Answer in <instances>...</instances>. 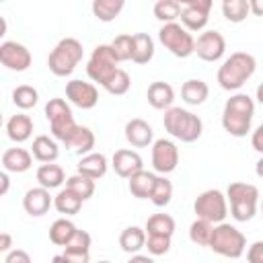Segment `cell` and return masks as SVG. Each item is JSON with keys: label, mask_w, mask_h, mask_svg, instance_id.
<instances>
[{"label": "cell", "mask_w": 263, "mask_h": 263, "mask_svg": "<svg viewBox=\"0 0 263 263\" xmlns=\"http://www.w3.org/2000/svg\"><path fill=\"white\" fill-rule=\"evenodd\" d=\"M226 199L230 201V214L236 222H249L257 214L259 205V189L251 183H230L226 189Z\"/></svg>", "instance_id": "277c9868"}, {"label": "cell", "mask_w": 263, "mask_h": 263, "mask_svg": "<svg viewBox=\"0 0 263 263\" xmlns=\"http://www.w3.org/2000/svg\"><path fill=\"white\" fill-rule=\"evenodd\" d=\"M257 101H259V103L263 105V82H261V84L257 86Z\"/></svg>", "instance_id": "f5cc1de1"}, {"label": "cell", "mask_w": 263, "mask_h": 263, "mask_svg": "<svg viewBox=\"0 0 263 263\" xmlns=\"http://www.w3.org/2000/svg\"><path fill=\"white\" fill-rule=\"evenodd\" d=\"M222 14L228 23H242L251 14L249 0H226V2H222Z\"/></svg>", "instance_id": "836d02e7"}, {"label": "cell", "mask_w": 263, "mask_h": 263, "mask_svg": "<svg viewBox=\"0 0 263 263\" xmlns=\"http://www.w3.org/2000/svg\"><path fill=\"white\" fill-rule=\"evenodd\" d=\"M125 6V0H92V14L101 23L115 21Z\"/></svg>", "instance_id": "83f0119b"}, {"label": "cell", "mask_w": 263, "mask_h": 263, "mask_svg": "<svg viewBox=\"0 0 263 263\" xmlns=\"http://www.w3.org/2000/svg\"><path fill=\"white\" fill-rule=\"evenodd\" d=\"M64 115H72L70 105L64 99H60V97L49 99L47 105H45V117H47V121H55V119H60Z\"/></svg>", "instance_id": "7bdbcfd3"}, {"label": "cell", "mask_w": 263, "mask_h": 263, "mask_svg": "<svg viewBox=\"0 0 263 263\" xmlns=\"http://www.w3.org/2000/svg\"><path fill=\"white\" fill-rule=\"evenodd\" d=\"M51 203H53V197L49 195V189L43 187V185L29 189V191L25 193V197H23V208H25V212H27L29 216H35V218L47 214L49 208H51Z\"/></svg>", "instance_id": "2e32d148"}, {"label": "cell", "mask_w": 263, "mask_h": 263, "mask_svg": "<svg viewBox=\"0 0 263 263\" xmlns=\"http://www.w3.org/2000/svg\"><path fill=\"white\" fill-rule=\"evenodd\" d=\"M162 123H164V129L173 138H177L185 144H191V142L199 140V136L203 132L201 119L195 113H191L187 109H181V107H168L164 111Z\"/></svg>", "instance_id": "3957f363"}, {"label": "cell", "mask_w": 263, "mask_h": 263, "mask_svg": "<svg viewBox=\"0 0 263 263\" xmlns=\"http://www.w3.org/2000/svg\"><path fill=\"white\" fill-rule=\"evenodd\" d=\"M90 234L86 230H76L74 236L68 240V245L64 247L62 259L66 263H88L90 259Z\"/></svg>", "instance_id": "5bb4252c"}, {"label": "cell", "mask_w": 263, "mask_h": 263, "mask_svg": "<svg viewBox=\"0 0 263 263\" xmlns=\"http://www.w3.org/2000/svg\"><path fill=\"white\" fill-rule=\"evenodd\" d=\"M66 99L78 109H92L99 103V90L92 82L70 80L66 84Z\"/></svg>", "instance_id": "4fadbf2b"}, {"label": "cell", "mask_w": 263, "mask_h": 263, "mask_svg": "<svg viewBox=\"0 0 263 263\" xmlns=\"http://www.w3.org/2000/svg\"><path fill=\"white\" fill-rule=\"evenodd\" d=\"M249 6L255 16H263V0H249Z\"/></svg>", "instance_id": "f907efd6"}, {"label": "cell", "mask_w": 263, "mask_h": 263, "mask_svg": "<svg viewBox=\"0 0 263 263\" xmlns=\"http://www.w3.org/2000/svg\"><path fill=\"white\" fill-rule=\"evenodd\" d=\"M76 230H78V228L74 226L72 220H68V218H58V220L49 226V240H51L53 245H58V247H66L68 240L74 236Z\"/></svg>", "instance_id": "4dcf8cb0"}, {"label": "cell", "mask_w": 263, "mask_h": 263, "mask_svg": "<svg viewBox=\"0 0 263 263\" xmlns=\"http://www.w3.org/2000/svg\"><path fill=\"white\" fill-rule=\"evenodd\" d=\"M208 95H210V88H208V84H205L203 80H199V78H189V80H185L183 86H181V97H183V101H185L187 105H193V107L205 103Z\"/></svg>", "instance_id": "cb8c5ba5"}, {"label": "cell", "mask_w": 263, "mask_h": 263, "mask_svg": "<svg viewBox=\"0 0 263 263\" xmlns=\"http://www.w3.org/2000/svg\"><path fill=\"white\" fill-rule=\"evenodd\" d=\"M123 132H125L127 144H132L134 148H146V146H150L152 140H154V129H152V125H150L148 121L140 119V117L129 119V121L125 123V129H123Z\"/></svg>", "instance_id": "e0dca14e"}, {"label": "cell", "mask_w": 263, "mask_h": 263, "mask_svg": "<svg viewBox=\"0 0 263 263\" xmlns=\"http://www.w3.org/2000/svg\"><path fill=\"white\" fill-rule=\"evenodd\" d=\"M255 70H257V62L251 53L234 51V53H230V58H226L222 62L216 78L224 90H238L255 74Z\"/></svg>", "instance_id": "7a4b0ae2"}, {"label": "cell", "mask_w": 263, "mask_h": 263, "mask_svg": "<svg viewBox=\"0 0 263 263\" xmlns=\"http://www.w3.org/2000/svg\"><path fill=\"white\" fill-rule=\"evenodd\" d=\"M12 249V236L8 232H2L0 234V253H8Z\"/></svg>", "instance_id": "c3c4849f"}, {"label": "cell", "mask_w": 263, "mask_h": 263, "mask_svg": "<svg viewBox=\"0 0 263 263\" xmlns=\"http://www.w3.org/2000/svg\"><path fill=\"white\" fill-rule=\"evenodd\" d=\"M146 99H148L150 107H154V109H158V111H162V109L166 111V109L173 105V101H175V90H173V86H171L168 82L156 80V82H152V84L148 86Z\"/></svg>", "instance_id": "ffe728a7"}, {"label": "cell", "mask_w": 263, "mask_h": 263, "mask_svg": "<svg viewBox=\"0 0 263 263\" xmlns=\"http://www.w3.org/2000/svg\"><path fill=\"white\" fill-rule=\"evenodd\" d=\"M37 181L39 185L47 187V189H55L60 187L62 183H66V175H64V168L60 164H53V162H43L39 168H37Z\"/></svg>", "instance_id": "4316f807"}, {"label": "cell", "mask_w": 263, "mask_h": 263, "mask_svg": "<svg viewBox=\"0 0 263 263\" xmlns=\"http://www.w3.org/2000/svg\"><path fill=\"white\" fill-rule=\"evenodd\" d=\"M129 86H132V78H129V74L125 72V70H117L115 74H113V78L103 86L109 95H115V97H121V95H125L127 90H129Z\"/></svg>", "instance_id": "ab89813d"}, {"label": "cell", "mask_w": 263, "mask_h": 263, "mask_svg": "<svg viewBox=\"0 0 263 263\" xmlns=\"http://www.w3.org/2000/svg\"><path fill=\"white\" fill-rule=\"evenodd\" d=\"M179 164V148L173 140L160 138L152 142V168L158 175H168Z\"/></svg>", "instance_id": "30bf717a"}, {"label": "cell", "mask_w": 263, "mask_h": 263, "mask_svg": "<svg viewBox=\"0 0 263 263\" xmlns=\"http://www.w3.org/2000/svg\"><path fill=\"white\" fill-rule=\"evenodd\" d=\"M4 263H31V257H29L25 251L14 249V251H8V253H6Z\"/></svg>", "instance_id": "f6af8a7d"}, {"label": "cell", "mask_w": 263, "mask_h": 263, "mask_svg": "<svg viewBox=\"0 0 263 263\" xmlns=\"http://www.w3.org/2000/svg\"><path fill=\"white\" fill-rule=\"evenodd\" d=\"M0 183H2V187H0V195H6V193H8V187H10L8 171H2V173H0Z\"/></svg>", "instance_id": "681fc988"}, {"label": "cell", "mask_w": 263, "mask_h": 263, "mask_svg": "<svg viewBox=\"0 0 263 263\" xmlns=\"http://www.w3.org/2000/svg\"><path fill=\"white\" fill-rule=\"evenodd\" d=\"M113 53L119 62H127L132 60V51H134V35H117L111 41Z\"/></svg>", "instance_id": "60d3db41"}, {"label": "cell", "mask_w": 263, "mask_h": 263, "mask_svg": "<svg viewBox=\"0 0 263 263\" xmlns=\"http://www.w3.org/2000/svg\"><path fill=\"white\" fill-rule=\"evenodd\" d=\"M226 51V39L220 31H203L195 41V53L203 62H218Z\"/></svg>", "instance_id": "7c38bea8"}, {"label": "cell", "mask_w": 263, "mask_h": 263, "mask_svg": "<svg viewBox=\"0 0 263 263\" xmlns=\"http://www.w3.org/2000/svg\"><path fill=\"white\" fill-rule=\"evenodd\" d=\"M181 6H191V8H199V10H205L210 12L212 10V4L214 0H177Z\"/></svg>", "instance_id": "bcb514c9"}, {"label": "cell", "mask_w": 263, "mask_h": 263, "mask_svg": "<svg viewBox=\"0 0 263 263\" xmlns=\"http://www.w3.org/2000/svg\"><path fill=\"white\" fill-rule=\"evenodd\" d=\"M82 53H84V47L78 39H74V37L60 39L47 58L49 72L60 78L70 76L74 72V68L78 66V62L82 60Z\"/></svg>", "instance_id": "5b68a950"}, {"label": "cell", "mask_w": 263, "mask_h": 263, "mask_svg": "<svg viewBox=\"0 0 263 263\" xmlns=\"http://www.w3.org/2000/svg\"><path fill=\"white\" fill-rule=\"evenodd\" d=\"M251 146L259 152V154H263V121L257 125V129L251 134Z\"/></svg>", "instance_id": "7dc6e473"}, {"label": "cell", "mask_w": 263, "mask_h": 263, "mask_svg": "<svg viewBox=\"0 0 263 263\" xmlns=\"http://www.w3.org/2000/svg\"><path fill=\"white\" fill-rule=\"evenodd\" d=\"M33 152L25 148H8L2 154V168L8 173H25L33 164Z\"/></svg>", "instance_id": "d6986e66"}, {"label": "cell", "mask_w": 263, "mask_h": 263, "mask_svg": "<svg viewBox=\"0 0 263 263\" xmlns=\"http://www.w3.org/2000/svg\"><path fill=\"white\" fill-rule=\"evenodd\" d=\"M146 249L152 257L166 255L168 249H171V236H166V234H148L146 236Z\"/></svg>", "instance_id": "b9f144b4"}, {"label": "cell", "mask_w": 263, "mask_h": 263, "mask_svg": "<svg viewBox=\"0 0 263 263\" xmlns=\"http://www.w3.org/2000/svg\"><path fill=\"white\" fill-rule=\"evenodd\" d=\"M6 134H8V138H10L12 142H16V144L27 142V140L31 138V134H33V119H31L29 115H25V113L12 115V117L6 121Z\"/></svg>", "instance_id": "603a6c76"}, {"label": "cell", "mask_w": 263, "mask_h": 263, "mask_svg": "<svg viewBox=\"0 0 263 263\" xmlns=\"http://www.w3.org/2000/svg\"><path fill=\"white\" fill-rule=\"evenodd\" d=\"M64 146L70 148L74 154L84 156V154L92 152V148H95V134H92V129L86 127V125H76L74 132H72V134L68 136V140L64 142Z\"/></svg>", "instance_id": "ac0fdd59"}, {"label": "cell", "mask_w": 263, "mask_h": 263, "mask_svg": "<svg viewBox=\"0 0 263 263\" xmlns=\"http://www.w3.org/2000/svg\"><path fill=\"white\" fill-rule=\"evenodd\" d=\"M222 2H226V0H222Z\"/></svg>", "instance_id": "11a10c76"}, {"label": "cell", "mask_w": 263, "mask_h": 263, "mask_svg": "<svg viewBox=\"0 0 263 263\" xmlns=\"http://www.w3.org/2000/svg\"><path fill=\"white\" fill-rule=\"evenodd\" d=\"M146 234H175V220L168 214H154L146 222Z\"/></svg>", "instance_id": "d590c367"}, {"label": "cell", "mask_w": 263, "mask_h": 263, "mask_svg": "<svg viewBox=\"0 0 263 263\" xmlns=\"http://www.w3.org/2000/svg\"><path fill=\"white\" fill-rule=\"evenodd\" d=\"M111 166L121 179H129L134 173L144 168V162H142V156L136 150L121 148V150H115V154L111 158Z\"/></svg>", "instance_id": "9a60e30c"}, {"label": "cell", "mask_w": 263, "mask_h": 263, "mask_svg": "<svg viewBox=\"0 0 263 263\" xmlns=\"http://www.w3.org/2000/svg\"><path fill=\"white\" fill-rule=\"evenodd\" d=\"M82 197L78 195V193H74L72 189H62L55 197H53V205H55V210L60 212V214H66V216H74V214H78L80 212V208H82Z\"/></svg>", "instance_id": "f546056e"}, {"label": "cell", "mask_w": 263, "mask_h": 263, "mask_svg": "<svg viewBox=\"0 0 263 263\" xmlns=\"http://www.w3.org/2000/svg\"><path fill=\"white\" fill-rule=\"evenodd\" d=\"M158 39L175 58H189L191 53H195V39L191 31L177 21L164 23L158 31Z\"/></svg>", "instance_id": "52a82bcc"}, {"label": "cell", "mask_w": 263, "mask_h": 263, "mask_svg": "<svg viewBox=\"0 0 263 263\" xmlns=\"http://www.w3.org/2000/svg\"><path fill=\"white\" fill-rule=\"evenodd\" d=\"M152 58H154V39L148 33H136L134 35L132 62H136V64H148Z\"/></svg>", "instance_id": "f1b7e54d"}, {"label": "cell", "mask_w": 263, "mask_h": 263, "mask_svg": "<svg viewBox=\"0 0 263 263\" xmlns=\"http://www.w3.org/2000/svg\"><path fill=\"white\" fill-rule=\"evenodd\" d=\"M181 25L189 31H201L205 29L208 21H210V12L199 10V8H191V6H183L181 10Z\"/></svg>", "instance_id": "1f68e13d"}, {"label": "cell", "mask_w": 263, "mask_h": 263, "mask_svg": "<svg viewBox=\"0 0 263 263\" xmlns=\"http://www.w3.org/2000/svg\"><path fill=\"white\" fill-rule=\"evenodd\" d=\"M117 64H119V60L115 58L111 43H103L92 49L88 64H86V74L92 82H99L101 86H105L113 78V74L119 70Z\"/></svg>", "instance_id": "ba28073f"}, {"label": "cell", "mask_w": 263, "mask_h": 263, "mask_svg": "<svg viewBox=\"0 0 263 263\" xmlns=\"http://www.w3.org/2000/svg\"><path fill=\"white\" fill-rule=\"evenodd\" d=\"M107 166H109V162H107V156H105V154H101V152H88V154H84V156L78 160L76 171L97 181V179L105 177Z\"/></svg>", "instance_id": "44dd1931"}, {"label": "cell", "mask_w": 263, "mask_h": 263, "mask_svg": "<svg viewBox=\"0 0 263 263\" xmlns=\"http://www.w3.org/2000/svg\"><path fill=\"white\" fill-rule=\"evenodd\" d=\"M181 4L177 0H156L154 4V16L160 21V23H173L181 16Z\"/></svg>", "instance_id": "f35d334b"}, {"label": "cell", "mask_w": 263, "mask_h": 263, "mask_svg": "<svg viewBox=\"0 0 263 263\" xmlns=\"http://www.w3.org/2000/svg\"><path fill=\"white\" fill-rule=\"evenodd\" d=\"M31 152L39 162H53L60 156L58 142H55V138H49V136H37L33 140Z\"/></svg>", "instance_id": "d4e9b609"}, {"label": "cell", "mask_w": 263, "mask_h": 263, "mask_svg": "<svg viewBox=\"0 0 263 263\" xmlns=\"http://www.w3.org/2000/svg\"><path fill=\"white\" fill-rule=\"evenodd\" d=\"M261 212H263V197H261Z\"/></svg>", "instance_id": "db71d44e"}, {"label": "cell", "mask_w": 263, "mask_h": 263, "mask_svg": "<svg viewBox=\"0 0 263 263\" xmlns=\"http://www.w3.org/2000/svg\"><path fill=\"white\" fill-rule=\"evenodd\" d=\"M171 199H173V183L166 179V175H158L154 189H152V195H150V201L156 208H164L171 203Z\"/></svg>", "instance_id": "e575fe53"}, {"label": "cell", "mask_w": 263, "mask_h": 263, "mask_svg": "<svg viewBox=\"0 0 263 263\" xmlns=\"http://www.w3.org/2000/svg\"><path fill=\"white\" fill-rule=\"evenodd\" d=\"M255 115V103L249 95L236 92L224 103L222 127L234 138H245L251 132V121Z\"/></svg>", "instance_id": "6da1fadb"}, {"label": "cell", "mask_w": 263, "mask_h": 263, "mask_svg": "<svg viewBox=\"0 0 263 263\" xmlns=\"http://www.w3.org/2000/svg\"><path fill=\"white\" fill-rule=\"evenodd\" d=\"M210 249L222 257L238 259V257H242V253L247 249V238L236 226L226 224V222H218V224H214Z\"/></svg>", "instance_id": "8992f818"}, {"label": "cell", "mask_w": 263, "mask_h": 263, "mask_svg": "<svg viewBox=\"0 0 263 263\" xmlns=\"http://www.w3.org/2000/svg\"><path fill=\"white\" fill-rule=\"evenodd\" d=\"M212 232H214V222L203 218H195V222H191L189 226V238L197 247H210Z\"/></svg>", "instance_id": "d6a6232c"}, {"label": "cell", "mask_w": 263, "mask_h": 263, "mask_svg": "<svg viewBox=\"0 0 263 263\" xmlns=\"http://www.w3.org/2000/svg\"><path fill=\"white\" fill-rule=\"evenodd\" d=\"M193 212L197 218L210 220L214 224L224 222V218L228 214V199L220 189H208L197 195V199L193 203Z\"/></svg>", "instance_id": "9c48e42d"}, {"label": "cell", "mask_w": 263, "mask_h": 263, "mask_svg": "<svg viewBox=\"0 0 263 263\" xmlns=\"http://www.w3.org/2000/svg\"><path fill=\"white\" fill-rule=\"evenodd\" d=\"M37 101H39L37 88L29 86V84H21V86H16V88L12 90V103H14L18 109H23V111L33 109V107L37 105Z\"/></svg>", "instance_id": "74e56055"}, {"label": "cell", "mask_w": 263, "mask_h": 263, "mask_svg": "<svg viewBox=\"0 0 263 263\" xmlns=\"http://www.w3.org/2000/svg\"><path fill=\"white\" fill-rule=\"evenodd\" d=\"M146 228H140V226H127L121 234H119V247L125 251V253H129V255H134V253H138L140 249H144L146 247Z\"/></svg>", "instance_id": "484cf974"}, {"label": "cell", "mask_w": 263, "mask_h": 263, "mask_svg": "<svg viewBox=\"0 0 263 263\" xmlns=\"http://www.w3.org/2000/svg\"><path fill=\"white\" fill-rule=\"evenodd\" d=\"M255 173H257V177L263 179V156L257 160V164H255Z\"/></svg>", "instance_id": "816d5d0a"}, {"label": "cell", "mask_w": 263, "mask_h": 263, "mask_svg": "<svg viewBox=\"0 0 263 263\" xmlns=\"http://www.w3.org/2000/svg\"><path fill=\"white\" fill-rule=\"evenodd\" d=\"M156 177L158 175H154V173H150V171H138V173H134L129 179H127V189H129V193L134 195V197H138V199H150V195H152V189H154V183H156Z\"/></svg>", "instance_id": "7402d4cb"}, {"label": "cell", "mask_w": 263, "mask_h": 263, "mask_svg": "<svg viewBox=\"0 0 263 263\" xmlns=\"http://www.w3.org/2000/svg\"><path fill=\"white\" fill-rule=\"evenodd\" d=\"M247 259L251 263H263V240H255L249 251H247Z\"/></svg>", "instance_id": "ee69618b"}, {"label": "cell", "mask_w": 263, "mask_h": 263, "mask_svg": "<svg viewBox=\"0 0 263 263\" xmlns=\"http://www.w3.org/2000/svg\"><path fill=\"white\" fill-rule=\"evenodd\" d=\"M66 187L72 189L74 193H78L86 201L95 193V179H90V177H86V175H82V173L76 171V175H72V177L66 179Z\"/></svg>", "instance_id": "8d00e7d4"}, {"label": "cell", "mask_w": 263, "mask_h": 263, "mask_svg": "<svg viewBox=\"0 0 263 263\" xmlns=\"http://www.w3.org/2000/svg\"><path fill=\"white\" fill-rule=\"evenodd\" d=\"M0 62L4 68L12 70V72H25L29 70L33 58L31 51L16 41H2L0 43Z\"/></svg>", "instance_id": "8fae6325"}]
</instances>
